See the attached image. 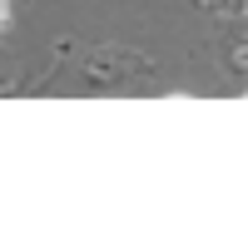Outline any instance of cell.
<instances>
[{"label": "cell", "instance_id": "1", "mask_svg": "<svg viewBox=\"0 0 248 248\" xmlns=\"http://www.w3.org/2000/svg\"><path fill=\"white\" fill-rule=\"evenodd\" d=\"M203 5H214V10H229V15H243V0H203Z\"/></svg>", "mask_w": 248, "mask_h": 248}, {"label": "cell", "instance_id": "3", "mask_svg": "<svg viewBox=\"0 0 248 248\" xmlns=\"http://www.w3.org/2000/svg\"><path fill=\"white\" fill-rule=\"evenodd\" d=\"M0 90H5V70H0Z\"/></svg>", "mask_w": 248, "mask_h": 248}, {"label": "cell", "instance_id": "2", "mask_svg": "<svg viewBox=\"0 0 248 248\" xmlns=\"http://www.w3.org/2000/svg\"><path fill=\"white\" fill-rule=\"evenodd\" d=\"M5 10H10V0H0V25H5Z\"/></svg>", "mask_w": 248, "mask_h": 248}]
</instances>
